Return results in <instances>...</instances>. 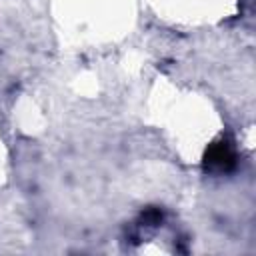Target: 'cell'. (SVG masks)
I'll return each mask as SVG.
<instances>
[{
  "mask_svg": "<svg viewBox=\"0 0 256 256\" xmlns=\"http://www.w3.org/2000/svg\"><path fill=\"white\" fill-rule=\"evenodd\" d=\"M236 166V154L228 140L212 142L204 152V170L212 174H228Z\"/></svg>",
  "mask_w": 256,
  "mask_h": 256,
  "instance_id": "cell-1",
  "label": "cell"
},
{
  "mask_svg": "<svg viewBox=\"0 0 256 256\" xmlns=\"http://www.w3.org/2000/svg\"><path fill=\"white\" fill-rule=\"evenodd\" d=\"M160 220H162V212L158 208H148L146 212H142V222L146 226H156L160 224Z\"/></svg>",
  "mask_w": 256,
  "mask_h": 256,
  "instance_id": "cell-2",
  "label": "cell"
}]
</instances>
